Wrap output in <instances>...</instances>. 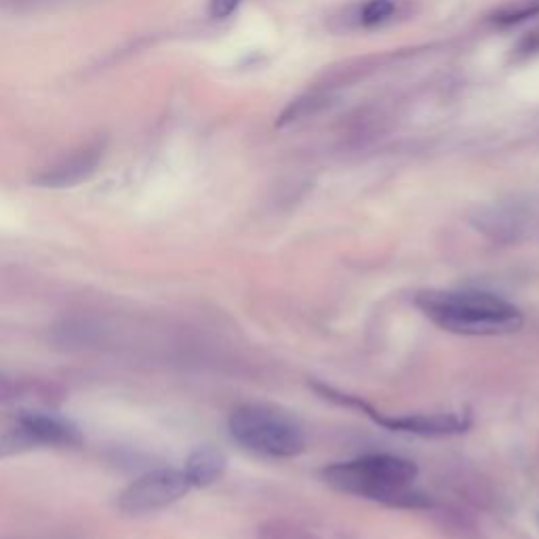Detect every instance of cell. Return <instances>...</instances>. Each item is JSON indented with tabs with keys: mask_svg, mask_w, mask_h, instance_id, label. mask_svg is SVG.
I'll return each instance as SVG.
<instances>
[{
	"mask_svg": "<svg viewBox=\"0 0 539 539\" xmlns=\"http://www.w3.org/2000/svg\"><path fill=\"white\" fill-rule=\"evenodd\" d=\"M516 53H521V55H525V57L537 55V53H539V28H535V30L529 32V34H525L523 41L518 43V47H516Z\"/></svg>",
	"mask_w": 539,
	"mask_h": 539,
	"instance_id": "15",
	"label": "cell"
},
{
	"mask_svg": "<svg viewBox=\"0 0 539 539\" xmlns=\"http://www.w3.org/2000/svg\"><path fill=\"white\" fill-rule=\"evenodd\" d=\"M413 13L411 0H365L361 5L344 9L335 17V30H373L407 19Z\"/></svg>",
	"mask_w": 539,
	"mask_h": 539,
	"instance_id": "9",
	"label": "cell"
},
{
	"mask_svg": "<svg viewBox=\"0 0 539 539\" xmlns=\"http://www.w3.org/2000/svg\"><path fill=\"white\" fill-rule=\"evenodd\" d=\"M417 466L392 453H371L327 466L325 481L342 493L390 508H428L430 499L415 487Z\"/></svg>",
	"mask_w": 539,
	"mask_h": 539,
	"instance_id": "1",
	"label": "cell"
},
{
	"mask_svg": "<svg viewBox=\"0 0 539 539\" xmlns=\"http://www.w3.org/2000/svg\"><path fill=\"white\" fill-rule=\"evenodd\" d=\"M226 468H228L226 455L219 451L217 447L205 445V447L194 449L188 455L186 466H184V474H186L188 483L192 487L205 489V487L215 485L219 478L226 474Z\"/></svg>",
	"mask_w": 539,
	"mask_h": 539,
	"instance_id": "11",
	"label": "cell"
},
{
	"mask_svg": "<svg viewBox=\"0 0 539 539\" xmlns=\"http://www.w3.org/2000/svg\"><path fill=\"white\" fill-rule=\"evenodd\" d=\"M241 3L243 0H209V13L215 19H226L238 9Z\"/></svg>",
	"mask_w": 539,
	"mask_h": 539,
	"instance_id": "14",
	"label": "cell"
},
{
	"mask_svg": "<svg viewBox=\"0 0 539 539\" xmlns=\"http://www.w3.org/2000/svg\"><path fill=\"white\" fill-rule=\"evenodd\" d=\"M106 152V139H91L76 150L57 158L34 177V184L41 188H72L87 182L97 171Z\"/></svg>",
	"mask_w": 539,
	"mask_h": 539,
	"instance_id": "7",
	"label": "cell"
},
{
	"mask_svg": "<svg viewBox=\"0 0 539 539\" xmlns=\"http://www.w3.org/2000/svg\"><path fill=\"white\" fill-rule=\"evenodd\" d=\"M190 489L192 485L188 483L184 470L156 468L135 478L133 483L118 493L116 506L131 516L150 514L179 502Z\"/></svg>",
	"mask_w": 539,
	"mask_h": 539,
	"instance_id": "6",
	"label": "cell"
},
{
	"mask_svg": "<svg viewBox=\"0 0 539 539\" xmlns=\"http://www.w3.org/2000/svg\"><path fill=\"white\" fill-rule=\"evenodd\" d=\"M318 392L325 394L331 401L339 405H348V407H358L365 411L371 419H375L377 424H382L384 428L392 432H407V434H417V436H453V434H462L470 428L472 417L466 411H457V413H415V415H403V417H386L379 415L373 407H369L365 401L344 392H337L333 388L316 384L314 386Z\"/></svg>",
	"mask_w": 539,
	"mask_h": 539,
	"instance_id": "5",
	"label": "cell"
},
{
	"mask_svg": "<svg viewBox=\"0 0 539 539\" xmlns=\"http://www.w3.org/2000/svg\"><path fill=\"white\" fill-rule=\"evenodd\" d=\"M470 224L493 243L539 241V196H512L478 207L470 215Z\"/></svg>",
	"mask_w": 539,
	"mask_h": 539,
	"instance_id": "4",
	"label": "cell"
},
{
	"mask_svg": "<svg viewBox=\"0 0 539 539\" xmlns=\"http://www.w3.org/2000/svg\"><path fill=\"white\" fill-rule=\"evenodd\" d=\"M415 306L434 325L457 335H510L525 323L521 308L485 291H419Z\"/></svg>",
	"mask_w": 539,
	"mask_h": 539,
	"instance_id": "2",
	"label": "cell"
},
{
	"mask_svg": "<svg viewBox=\"0 0 539 539\" xmlns=\"http://www.w3.org/2000/svg\"><path fill=\"white\" fill-rule=\"evenodd\" d=\"M34 449H38L36 441L22 426L15 424L13 428L0 432V459L22 455Z\"/></svg>",
	"mask_w": 539,
	"mask_h": 539,
	"instance_id": "12",
	"label": "cell"
},
{
	"mask_svg": "<svg viewBox=\"0 0 539 539\" xmlns=\"http://www.w3.org/2000/svg\"><path fill=\"white\" fill-rule=\"evenodd\" d=\"M17 401L59 405L64 401V390L51 382H45V379H19L0 371V405Z\"/></svg>",
	"mask_w": 539,
	"mask_h": 539,
	"instance_id": "10",
	"label": "cell"
},
{
	"mask_svg": "<svg viewBox=\"0 0 539 539\" xmlns=\"http://www.w3.org/2000/svg\"><path fill=\"white\" fill-rule=\"evenodd\" d=\"M47 3V0H0V7L3 9H26V7H34Z\"/></svg>",
	"mask_w": 539,
	"mask_h": 539,
	"instance_id": "16",
	"label": "cell"
},
{
	"mask_svg": "<svg viewBox=\"0 0 539 539\" xmlns=\"http://www.w3.org/2000/svg\"><path fill=\"white\" fill-rule=\"evenodd\" d=\"M15 424L22 426L34 438L38 449H78L85 443L81 428L72 419L57 413L24 409L15 415Z\"/></svg>",
	"mask_w": 539,
	"mask_h": 539,
	"instance_id": "8",
	"label": "cell"
},
{
	"mask_svg": "<svg viewBox=\"0 0 539 539\" xmlns=\"http://www.w3.org/2000/svg\"><path fill=\"white\" fill-rule=\"evenodd\" d=\"M228 430L234 441L266 457H297L306 451V430L289 411L266 405L245 403L232 409Z\"/></svg>",
	"mask_w": 539,
	"mask_h": 539,
	"instance_id": "3",
	"label": "cell"
},
{
	"mask_svg": "<svg viewBox=\"0 0 539 539\" xmlns=\"http://www.w3.org/2000/svg\"><path fill=\"white\" fill-rule=\"evenodd\" d=\"M257 539H321V537L289 521H272L259 529Z\"/></svg>",
	"mask_w": 539,
	"mask_h": 539,
	"instance_id": "13",
	"label": "cell"
}]
</instances>
